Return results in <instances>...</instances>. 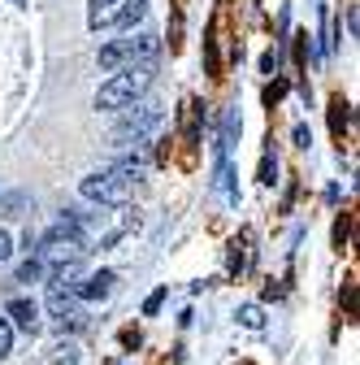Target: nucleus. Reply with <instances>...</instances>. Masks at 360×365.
Segmentation results:
<instances>
[{
    "instance_id": "1",
    "label": "nucleus",
    "mask_w": 360,
    "mask_h": 365,
    "mask_svg": "<svg viewBox=\"0 0 360 365\" xmlns=\"http://www.w3.org/2000/svg\"><path fill=\"white\" fill-rule=\"evenodd\" d=\"M148 83H152V66H126L96 91V109H126L139 91H148Z\"/></svg>"
},
{
    "instance_id": "2",
    "label": "nucleus",
    "mask_w": 360,
    "mask_h": 365,
    "mask_svg": "<svg viewBox=\"0 0 360 365\" xmlns=\"http://www.w3.org/2000/svg\"><path fill=\"white\" fill-rule=\"evenodd\" d=\"M130 192H134V178H126L117 165L83 178V196H87V200H100V205H126Z\"/></svg>"
},
{
    "instance_id": "3",
    "label": "nucleus",
    "mask_w": 360,
    "mask_h": 365,
    "mask_svg": "<svg viewBox=\"0 0 360 365\" xmlns=\"http://www.w3.org/2000/svg\"><path fill=\"white\" fill-rule=\"evenodd\" d=\"M157 122H161V109H157V105H130V113H126V118L117 122V130H113V144H117V148L144 144Z\"/></svg>"
},
{
    "instance_id": "4",
    "label": "nucleus",
    "mask_w": 360,
    "mask_h": 365,
    "mask_svg": "<svg viewBox=\"0 0 360 365\" xmlns=\"http://www.w3.org/2000/svg\"><path fill=\"white\" fill-rule=\"evenodd\" d=\"M126 5H130V0H92V5H87V26H92V31L117 26L122 14H126Z\"/></svg>"
},
{
    "instance_id": "5",
    "label": "nucleus",
    "mask_w": 360,
    "mask_h": 365,
    "mask_svg": "<svg viewBox=\"0 0 360 365\" xmlns=\"http://www.w3.org/2000/svg\"><path fill=\"white\" fill-rule=\"evenodd\" d=\"M5 322L14 327V331H26V335H35L39 331V304L35 300H9V309H5Z\"/></svg>"
},
{
    "instance_id": "6",
    "label": "nucleus",
    "mask_w": 360,
    "mask_h": 365,
    "mask_svg": "<svg viewBox=\"0 0 360 365\" xmlns=\"http://www.w3.org/2000/svg\"><path fill=\"white\" fill-rule=\"evenodd\" d=\"M113 283H117V274L113 269H100V274H87V279L74 287V296L78 300H105L109 292H113Z\"/></svg>"
},
{
    "instance_id": "7",
    "label": "nucleus",
    "mask_w": 360,
    "mask_h": 365,
    "mask_svg": "<svg viewBox=\"0 0 360 365\" xmlns=\"http://www.w3.org/2000/svg\"><path fill=\"white\" fill-rule=\"evenodd\" d=\"M126 43H130V66H152L161 53L157 35H139V39H126Z\"/></svg>"
},
{
    "instance_id": "8",
    "label": "nucleus",
    "mask_w": 360,
    "mask_h": 365,
    "mask_svg": "<svg viewBox=\"0 0 360 365\" xmlns=\"http://www.w3.org/2000/svg\"><path fill=\"white\" fill-rule=\"evenodd\" d=\"M48 313L61 317V322L65 317H78V296L74 292H48Z\"/></svg>"
},
{
    "instance_id": "9",
    "label": "nucleus",
    "mask_w": 360,
    "mask_h": 365,
    "mask_svg": "<svg viewBox=\"0 0 360 365\" xmlns=\"http://www.w3.org/2000/svg\"><path fill=\"white\" fill-rule=\"evenodd\" d=\"M117 66H130V43L126 39L105 43V48H100V70H117Z\"/></svg>"
},
{
    "instance_id": "10",
    "label": "nucleus",
    "mask_w": 360,
    "mask_h": 365,
    "mask_svg": "<svg viewBox=\"0 0 360 365\" xmlns=\"http://www.w3.org/2000/svg\"><path fill=\"white\" fill-rule=\"evenodd\" d=\"M39 274H43V265H39V257H31V261L18 265V279L14 283H39Z\"/></svg>"
},
{
    "instance_id": "11",
    "label": "nucleus",
    "mask_w": 360,
    "mask_h": 365,
    "mask_svg": "<svg viewBox=\"0 0 360 365\" xmlns=\"http://www.w3.org/2000/svg\"><path fill=\"white\" fill-rule=\"evenodd\" d=\"M14 352V327L5 322V313H0V356H9Z\"/></svg>"
},
{
    "instance_id": "12",
    "label": "nucleus",
    "mask_w": 360,
    "mask_h": 365,
    "mask_svg": "<svg viewBox=\"0 0 360 365\" xmlns=\"http://www.w3.org/2000/svg\"><path fill=\"white\" fill-rule=\"evenodd\" d=\"M239 317H243V327H248V331H260V327H265V317H260V309H256V304L239 309Z\"/></svg>"
},
{
    "instance_id": "13",
    "label": "nucleus",
    "mask_w": 360,
    "mask_h": 365,
    "mask_svg": "<svg viewBox=\"0 0 360 365\" xmlns=\"http://www.w3.org/2000/svg\"><path fill=\"white\" fill-rule=\"evenodd\" d=\"M74 361H78V348H74V344H61V348H57V361H53V365H74Z\"/></svg>"
},
{
    "instance_id": "14",
    "label": "nucleus",
    "mask_w": 360,
    "mask_h": 365,
    "mask_svg": "<svg viewBox=\"0 0 360 365\" xmlns=\"http://www.w3.org/2000/svg\"><path fill=\"white\" fill-rule=\"evenodd\" d=\"M161 304H165V287H161V292H152V296H148V300H144V313H148V317H152V313H157V309H161Z\"/></svg>"
},
{
    "instance_id": "15",
    "label": "nucleus",
    "mask_w": 360,
    "mask_h": 365,
    "mask_svg": "<svg viewBox=\"0 0 360 365\" xmlns=\"http://www.w3.org/2000/svg\"><path fill=\"white\" fill-rule=\"evenodd\" d=\"M18 209H26V196H9L5 200V217H18Z\"/></svg>"
},
{
    "instance_id": "16",
    "label": "nucleus",
    "mask_w": 360,
    "mask_h": 365,
    "mask_svg": "<svg viewBox=\"0 0 360 365\" xmlns=\"http://www.w3.org/2000/svg\"><path fill=\"white\" fill-rule=\"evenodd\" d=\"M295 144H300V148H308V144H312V130H308V126H304V122H300V126H295Z\"/></svg>"
},
{
    "instance_id": "17",
    "label": "nucleus",
    "mask_w": 360,
    "mask_h": 365,
    "mask_svg": "<svg viewBox=\"0 0 360 365\" xmlns=\"http://www.w3.org/2000/svg\"><path fill=\"white\" fill-rule=\"evenodd\" d=\"M9 252H14V240H9V231H0V261H9Z\"/></svg>"
},
{
    "instance_id": "18",
    "label": "nucleus",
    "mask_w": 360,
    "mask_h": 365,
    "mask_svg": "<svg viewBox=\"0 0 360 365\" xmlns=\"http://www.w3.org/2000/svg\"><path fill=\"white\" fill-rule=\"evenodd\" d=\"M260 182H274V161H269V157L260 161Z\"/></svg>"
}]
</instances>
